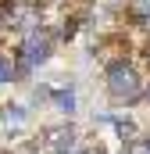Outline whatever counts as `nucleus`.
<instances>
[{"label":"nucleus","mask_w":150,"mask_h":154,"mask_svg":"<svg viewBox=\"0 0 150 154\" xmlns=\"http://www.w3.org/2000/svg\"><path fill=\"white\" fill-rule=\"evenodd\" d=\"M107 86H111L114 97H132L140 90V79H136V72L129 65H114L111 72H107Z\"/></svg>","instance_id":"1"},{"label":"nucleus","mask_w":150,"mask_h":154,"mask_svg":"<svg viewBox=\"0 0 150 154\" xmlns=\"http://www.w3.org/2000/svg\"><path fill=\"white\" fill-rule=\"evenodd\" d=\"M50 54V36H32L29 39V47H25V61H22V72H29L36 61H43Z\"/></svg>","instance_id":"2"},{"label":"nucleus","mask_w":150,"mask_h":154,"mask_svg":"<svg viewBox=\"0 0 150 154\" xmlns=\"http://www.w3.org/2000/svg\"><path fill=\"white\" fill-rule=\"evenodd\" d=\"M50 136H54V147H57L61 154L72 151V143H75V133H72V129H54Z\"/></svg>","instance_id":"3"},{"label":"nucleus","mask_w":150,"mask_h":154,"mask_svg":"<svg viewBox=\"0 0 150 154\" xmlns=\"http://www.w3.org/2000/svg\"><path fill=\"white\" fill-rule=\"evenodd\" d=\"M129 14H132L136 22H143V25H150V0H132Z\"/></svg>","instance_id":"4"},{"label":"nucleus","mask_w":150,"mask_h":154,"mask_svg":"<svg viewBox=\"0 0 150 154\" xmlns=\"http://www.w3.org/2000/svg\"><path fill=\"white\" fill-rule=\"evenodd\" d=\"M54 100H57V108H61V111H72V108H75L72 90H68V93H64V90H57V93H54Z\"/></svg>","instance_id":"5"},{"label":"nucleus","mask_w":150,"mask_h":154,"mask_svg":"<svg viewBox=\"0 0 150 154\" xmlns=\"http://www.w3.org/2000/svg\"><path fill=\"white\" fill-rule=\"evenodd\" d=\"M11 75H14V68H11V61H0V82H7Z\"/></svg>","instance_id":"6"},{"label":"nucleus","mask_w":150,"mask_h":154,"mask_svg":"<svg viewBox=\"0 0 150 154\" xmlns=\"http://www.w3.org/2000/svg\"><path fill=\"white\" fill-rule=\"evenodd\" d=\"M79 154H82V151H79Z\"/></svg>","instance_id":"7"}]
</instances>
